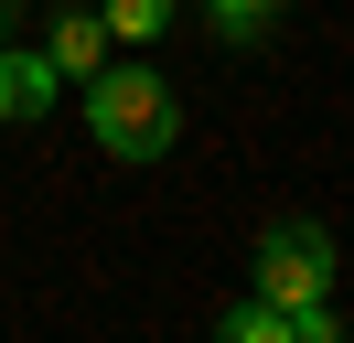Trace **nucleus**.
I'll use <instances>...</instances> for the list:
<instances>
[{"label":"nucleus","instance_id":"4","mask_svg":"<svg viewBox=\"0 0 354 343\" xmlns=\"http://www.w3.org/2000/svg\"><path fill=\"white\" fill-rule=\"evenodd\" d=\"M44 54H54V75L86 86L97 64H108V21H97V11H54V43H44Z\"/></svg>","mask_w":354,"mask_h":343},{"label":"nucleus","instance_id":"2","mask_svg":"<svg viewBox=\"0 0 354 343\" xmlns=\"http://www.w3.org/2000/svg\"><path fill=\"white\" fill-rule=\"evenodd\" d=\"M258 290L279 300V311L333 300V236H322V214H279V225L258 236Z\"/></svg>","mask_w":354,"mask_h":343},{"label":"nucleus","instance_id":"7","mask_svg":"<svg viewBox=\"0 0 354 343\" xmlns=\"http://www.w3.org/2000/svg\"><path fill=\"white\" fill-rule=\"evenodd\" d=\"M0 43H11V21H0Z\"/></svg>","mask_w":354,"mask_h":343},{"label":"nucleus","instance_id":"5","mask_svg":"<svg viewBox=\"0 0 354 343\" xmlns=\"http://www.w3.org/2000/svg\"><path fill=\"white\" fill-rule=\"evenodd\" d=\"M290 0H204V21H215V43H258L268 21H279Z\"/></svg>","mask_w":354,"mask_h":343},{"label":"nucleus","instance_id":"3","mask_svg":"<svg viewBox=\"0 0 354 343\" xmlns=\"http://www.w3.org/2000/svg\"><path fill=\"white\" fill-rule=\"evenodd\" d=\"M54 97H65L54 54H11V43H0V118H44Z\"/></svg>","mask_w":354,"mask_h":343},{"label":"nucleus","instance_id":"1","mask_svg":"<svg viewBox=\"0 0 354 343\" xmlns=\"http://www.w3.org/2000/svg\"><path fill=\"white\" fill-rule=\"evenodd\" d=\"M86 129H97V150H118V161H161V150L183 140V97L151 75V64H97L86 75Z\"/></svg>","mask_w":354,"mask_h":343},{"label":"nucleus","instance_id":"6","mask_svg":"<svg viewBox=\"0 0 354 343\" xmlns=\"http://www.w3.org/2000/svg\"><path fill=\"white\" fill-rule=\"evenodd\" d=\"M97 21H108V43H161L172 0H97Z\"/></svg>","mask_w":354,"mask_h":343}]
</instances>
